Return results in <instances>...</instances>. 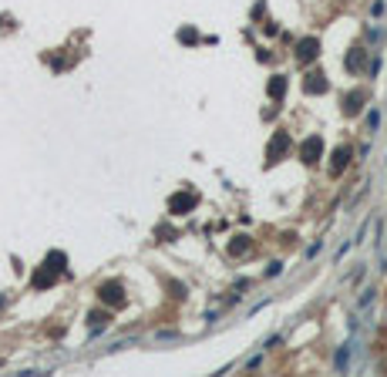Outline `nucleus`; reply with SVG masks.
<instances>
[{
  "instance_id": "obj_10",
  "label": "nucleus",
  "mask_w": 387,
  "mask_h": 377,
  "mask_svg": "<svg viewBox=\"0 0 387 377\" xmlns=\"http://www.w3.org/2000/svg\"><path fill=\"white\" fill-rule=\"evenodd\" d=\"M192 206H195V196H186V199L175 196V199H172V212H179V209H192Z\"/></svg>"
},
{
  "instance_id": "obj_5",
  "label": "nucleus",
  "mask_w": 387,
  "mask_h": 377,
  "mask_svg": "<svg viewBox=\"0 0 387 377\" xmlns=\"http://www.w3.org/2000/svg\"><path fill=\"white\" fill-rule=\"evenodd\" d=\"M360 101H364V94H360V91L347 94V98H343V111H347V115H357V111H360Z\"/></svg>"
},
{
  "instance_id": "obj_4",
  "label": "nucleus",
  "mask_w": 387,
  "mask_h": 377,
  "mask_svg": "<svg viewBox=\"0 0 387 377\" xmlns=\"http://www.w3.org/2000/svg\"><path fill=\"white\" fill-rule=\"evenodd\" d=\"M98 293H101V300H108L111 306H118V303L125 300V297H122V283H105Z\"/></svg>"
},
{
  "instance_id": "obj_14",
  "label": "nucleus",
  "mask_w": 387,
  "mask_h": 377,
  "mask_svg": "<svg viewBox=\"0 0 387 377\" xmlns=\"http://www.w3.org/2000/svg\"><path fill=\"white\" fill-rule=\"evenodd\" d=\"M229 249H232V253H243V249H246V236H239V242H232Z\"/></svg>"
},
{
  "instance_id": "obj_11",
  "label": "nucleus",
  "mask_w": 387,
  "mask_h": 377,
  "mask_svg": "<svg viewBox=\"0 0 387 377\" xmlns=\"http://www.w3.org/2000/svg\"><path fill=\"white\" fill-rule=\"evenodd\" d=\"M367 128H371V132H377V128H381V111H377V108L367 115Z\"/></svg>"
},
{
  "instance_id": "obj_2",
  "label": "nucleus",
  "mask_w": 387,
  "mask_h": 377,
  "mask_svg": "<svg viewBox=\"0 0 387 377\" xmlns=\"http://www.w3.org/2000/svg\"><path fill=\"white\" fill-rule=\"evenodd\" d=\"M320 151H323V142L317 138V135H313V138H307V142H303L300 155H303V162H307V165H313V162L320 158Z\"/></svg>"
},
{
  "instance_id": "obj_13",
  "label": "nucleus",
  "mask_w": 387,
  "mask_h": 377,
  "mask_svg": "<svg viewBox=\"0 0 387 377\" xmlns=\"http://www.w3.org/2000/svg\"><path fill=\"white\" fill-rule=\"evenodd\" d=\"M371 14H374V17H381V14H384V0H374V7H371Z\"/></svg>"
},
{
  "instance_id": "obj_6",
  "label": "nucleus",
  "mask_w": 387,
  "mask_h": 377,
  "mask_svg": "<svg viewBox=\"0 0 387 377\" xmlns=\"http://www.w3.org/2000/svg\"><path fill=\"white\" fill-rule=\"evenodd\" d=\"M307 91H310V94H320V91H326V81H323V75H310V81H307Z\"/></svg>"
},
{
  "instance_id": "obj_12",
  "label": "nucleus",
  "mask_w": 387,
  "mask_h": 377,
  "mask_svg": "<svg viewBox=\"0 0 387 377\" xmlns=\"http://www.w3.org/2000/svg\"><path fill=\"white\" fill-rule=\"evenodd\" d=\"M337 367H340V371H347V347H340V350H337Z\"/></svg>"
},
{
  "instance_id": "obj_9",
  "label": "nucleus",
  "mask_w": 387,
  "mask_h": 377,
  "mask_svg": "<svg viewBox=\"0 0 387 377\" xmlns=\"http://www.w3.org/2000/svg\"><path fill=\"white\" fill-rule=\"evenodd\" d=\"M360 64H364V51L357 47V51L347 54V68H350V71H360Z\"/></svg>"
},
{
  "instance_id": "obj_3",
  "label": "nucleus",
  "mask_w": 387,
  "mask_h": 377,
  "mask_svg": "<svg viewBox=\"0 0 387 377\" xmlns=\"http://www.w3.org/2000/svg\"><path fill=\"white\" fill-rule=\"evenodd\" d=\"M286 149H290V135H286V132H279V135L273 138L269 151H266V158H269V162H279V155H283Z\"/></svg>"
},
{
  "instance_id": "obj_1",
  "label": "nucleus",
  "mask_w": 387,
  "mask_h": 377,
  "mask_svg": "<svg viewBox=\"0 0 387 377\" xmlns=\"http://www.w3.org/2000/svg\"><path fill=\"white\" fill-rule=\"evenodd\" d=\"M317 51H320V41H317V37H303V41H300V47H296V58L307 64V61H313V58H317Z\"/></svg>"
},
{
  "instance_id": "obj_8",
  "label": "nucleus",
  "mask_w": 387,
  "mask_h": 377,
  "mask_svg": "<svg viewBox=\"0 0 387 377\" xmlns=\"http://www.w3.org/2000/svg\"><path fill=\"white\" fill-rule=\"evenodd\" d=\"M347 162H350V149H337L333 151V172H340Z\"/></svg>"
},
{
  "instance_id": "obj_7",
  "label": "nucleus",
  "mask_w": 387,
  "mask_h": 377,
  "mask_svg": "<svg viewBox=\"0 0 387 377\" xmlns=\"http://www.w3.org/2000/svg\"><path fill=\"white\" fill-rule=\"evenodd\" d=\"M283 91H286V77L276 75L273 81H269V94H273V98H283Z\"/></svg>"
}]
</instances>
